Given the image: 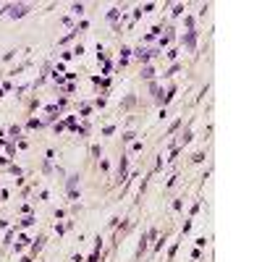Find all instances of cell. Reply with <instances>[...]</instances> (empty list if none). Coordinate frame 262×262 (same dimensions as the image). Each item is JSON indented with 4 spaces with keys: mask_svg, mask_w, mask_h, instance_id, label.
<instances>
[{
    "mask_svg": "<svg viewBox=\"0 0 262 262\" xmlns=\"http://www.w3.org/2000/svg\"><path fill=\"white\" fill-rule=\"evenodd\" d=\"M26 11H29V5H13V8H11V16L16 19V16H24Z\"/></svg>",
    "mask_w": 262,
    "mask_h": 262,
    "instance_id": "1",
    "label": "cell"
},
{
    "mask_svg": "<svg viewBox=\"0 0 262 262\" xmlns=\"http://www.w3.org/2000/svg\"><path fill=\"white\" fill-rule=\"evenodd\" d=\"M194 39H196V37H194V32H189V34H186V45L194 47Z\"/></svg>",
    "mask_w": 262,
    "mask_h": 262,
    "instance_id": "2",
    "label": "cell"
}]
</instances>
